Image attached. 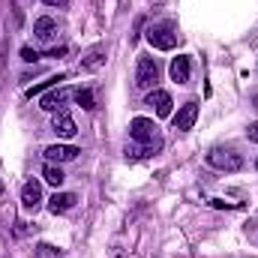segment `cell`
<instances>
[{"mask_svg": "<svg viewBox=\"0 0 258 258\" xmlns=\"http://www.w3.org/2000/svg\"><path fill=\"white\" fill-rule=\"evenodd\" d=\"M207 165H213L219 171H240L243 168V156L234 153V150H228V147H213L207 153Z\"/></svg>", "mask_w": 258, "mask_h": 258, "instance_id": "obj_1", "label": "cell"}, {"mask_svg": "<svg viewBox=\"0 0 258 258\" xmlns=\"http://www.w3.org/2000/svg\"><path fill=\"white\" fill-rule=\"evenodd\" d=\"M147 42L159 51H171L177 45V33H174V24H153L147 30Z\"/></svg>", "mask_w": 258, "mask_h": 258, "instance_id": "obj_2", "label": "cell"}, {"mask_svg": "<svg viewBox=\"0 0 258 258\" xmlns=\"http://www.w3.org/2000/svg\"><path fill=\"white\" fill-rule=\"evenodd\" d=\"M156 81H159V66H156V60L153 57H141L138 60V72H135V84L141 90H150Z\"/></svg>", "mask_w": 258, "mask_h": 258, "instance_id": "obj_3", "label": "cell"}, {"mask_svg": "<svg viewBox=\"0 0 258 258\" xmlns=\"http://www.w3.org/2000/svg\"><path fill=\"white\" fill-rule=\"evenodd\" d=\"M129 135H132V141L150 144V141H153V135H156V123H153V120H147V117H135V120L129 123Z\"/></svg>", "mask_w": 258, "mask_h": 258, "instance_id": "obj_4", "label": "cell"}, {"mask_svg": "<svg viewBox=\"0 0 258 258\" xmlns=\"http://www.w3.org/2000/svg\"><path fill=\"white\" fill-rule=\"evenodd\" d=\"M81 150L78 147H72V144H51V147H45V159L48 162H72L75 156H78Z\"/></svg>", "mask_w": 258, "mask_h": 258, "instance_id": "obj_5", "label": "cell"}, {"mask_svg": "<svg viewBox=\"0 0 258 258\" xmlns=\"http://www.w3.org/2000/svg\"><path fill=\"white\" fill-rule=\"evenodd\" d=\"M195 120H198V102H186V105L174 114V129L189 132V129L195 126Z\"/></svg>", "mask_w": 258, "mask_h": 258, "instance_id": "obj_6", "label": "cell"}, {"mask_svg": "<svg viewBox=\"0 0 258 258\" xmlns=\"http://www.w3.org/2000/svg\"><path fill=\"white\" fill-rule=\"evenodd\" d=\"M33 33H36L39 42H51V39L57 36V21H54L51 15H42V18L33 21Z\"/></svg>", "mask_w": 258, "mask_h": 258, "instance_id": "obj_7", "label": "cell"}, {"mask_svg": "<svg viewBox=\"0 0 258 258\" xmlns=\"http://www.w3.org/2000/svg\"><path fill=\"white\" fill-rule=\"evenodd\" d=\"M51 129H54L60 138H75V132H78V129H75V120L69 117V111H63V108H60V111H54Z\"/></svg>", "mask_w": 258, "mask_h": 258, "instance_id": "obj_8", "label": "cell"}, {"mask_svg": "<svg viewBox=\"0 0 258 258\" xmlns=\"http://www.w3.org/2000/svg\"><path fill=\"white\" fill-rule=\"evenodd\" d=\"M105 63V45H90L81 57V69L84 72H96L99 66Z\"/></svg>", "mask_w": 258, "mask_h": 258, "instance_id": "obj_9", "label": "cell"}, {"mask_svg": "<svg viewBox=\"0 0 258 258\" xmlns=\"http://www.w3.org/2000/svg\"><path fill=\"white\" fill-rule=\"evenodd\" d=\"M189 69H192L189 57H186V54H177V57L171 60V66H168V72H171V81H177V84H186V81H189Z\"/></svg>", "mask_w": 258, "mask_h": 258, "instance_id": "obj_10", "label": "cell"}, {"mask_svg": "<svg viewBox=\"0 0 258 258\" xmlns=\"http://www.w3.org/2000/svg\"><path fill=\"white\" fill-rule=\"evenodd\" d=\"M75 201H78V195H75V192H54L51 198H48V210L57 216V213L72 210V207H75Z\"/></svg>", "mask_w": 258, "mask_h": 258, "instance_id": "obj_11", "label": "cell"}, {"mask_svg": "<svg viewBox=\"0 0 258 258\" xmlns=\"http://www.w3.org/2000/svg\"><path fill=\"white\" fill-rule=\"evenodd\" d=\"M39 201H42V186H39L36 180H27L24 189H21V204H24L27 210H36Z\"/></svg>", "mask_w": 258, "mask_h": 258, "instance_id": "obj_12", "label": "cell"}, {"mask_svg": "<svg viewBox=\"0 0 258 258\" xmlns=\"http://www.w3.org/2000/svg\"><path fill=\"white\" fill-rule=\"evenodd\" d=\"M147 105H153L159 117H168V114H171V96H168L165 90H150Z\"/></svg>", "mask_w": 258, "mask_h": 258, "instance_id": "obj_13", "label": "cell"}, {"mask_svg": "<svg viewBox=\"0 0 258 258\" xmlns=\"http://www.w3.org/2000/svg\"><path fill=\"white\" fill-rule=\"evenodd\" d=\"M66 99H69V90H51V93H45L42 99H39V108H45V111H60V105H63Z\"/></svg>", "mask_w": 258, "mask_h": 258, "instance_id": "obj_14", "label": "cell"}, {"mask_svg": "<svg viewBox=\"0 0 258 258\" xmlns=\"http://www.w3.org/2000/svg\"><path fill=\"white\" fill-rule=\"evenodd\" d=\"M42 180H45V183H51V186H63L66 174H63V168H60L57 162H48V165L42 168Z\"/></svg>", "mask_w": 258, "mask_h": 258, "instance_id": "obj_15", "label": "cell"}, {"mask_svg": "<svg viewBox=\"0 0 258 258\" xmlns=\"http://www.w3.org/2000/svg\"><path fill=\"white\" fill-rule=\"evenodd\" d=\"M72 96H75V102H78L81 108H87V111H90V108H96V99H93V90H87V87H78V90H75Z\"/></svg>", "mask_w": 258, "mask_h": 258, "instance_id": "obj_16", "label": "cell"}, {"mask_svg": "<svg viewBox=\"0 0 258 258\" xmlns=\"http://www.w3.org/2000/svg\"><path fill=\"white\" fill-rule=\"evenodd\" d=\"M57 81H63V75H51V78H45L42 84H36V87H30V90H27V96H36V93H42V90H48V87H54Z\"/></svg>", "mask_w": 258, "mask_h": 258, "instance_id": "obj_17", "label": "cell"}, {"mask_svg": "<svg viewBox=\"0 0 258 258\" xmlns=\"http://www.w3.org/2000/svg\"><path fill=\"white\" fill-rule=\"evenodd\" d=\"M39 252H42L45 258H60V252H57L54 246H48V243H42V246H39Z\"/></svg>", "mask_w": 258, "mask_h": 258, "instance_id": "obj_18", "label": "cell"}, {"mask_svg": "<svg viewBox=\"0 0 258 258\" xmlns=\"http://www.w3.org/2000/svg\"><path fill=\"white\" fill-rule=\"evenodd\" d=\"M36 57H39V54H36V51H33V48H27V45H24V48H21V60H27V63H33V60H36Z\"/></svg>", "mask_w": 258, "mask_h": 258, "instance_id": "obj_19", "label": "cell"}, {"mask_svg": "<svg viewBox=\"0 0 258 258\" xmlns=\"http://www.w3.org/2000/svg\"><path fill=\"white\" fill-rule=\"evenodd\" d=\"M246 135H249V141H258V123H249L246 126Z\"/></svg>", "mask_w": 258, "mask_h": 258, "instance_id": "obj_20", "label": "cell"}, {"mask_svg": "<svg viewBox=\"0 0 258 258\" xmlns=\"http://www.w3.org/2000/svg\"><path fill=\"white\" fill-rule=\"evenodd\" d=\"M45 3H48V6H57V9H63L69 0H45Z\"/></svg>", "mask_w": 258, "mask_h": 258, "instance_id": "obj_21", "label": "cell"}, {"mask_svg": "<svg viewBox=\"0 0 258 258\" xmlns=\"http://www.w3.org/2000/svg\"><path fill=\"white\" fill-rule=\"evenodd\" d=\"M252 105H255V111H258V96H255V99H252Z\"/></svg>", "mask_w": 258, "mask_h": 258, "instance_id": "obj_22", "label": "cell"}, {"mask_svg": "<svg viewBox=\"0 0 258 258\" xmlns=\"http://www.w3.org/2000/svg\"><path fill=\"white\" fill-rule=\"evenodd\" d=\"M255 168H258V159H255Z\"/></svg>", "mask_w": 258, "mask_h": 258, "instance_id": "obj_23", "label": "cell"}]
</instances>
